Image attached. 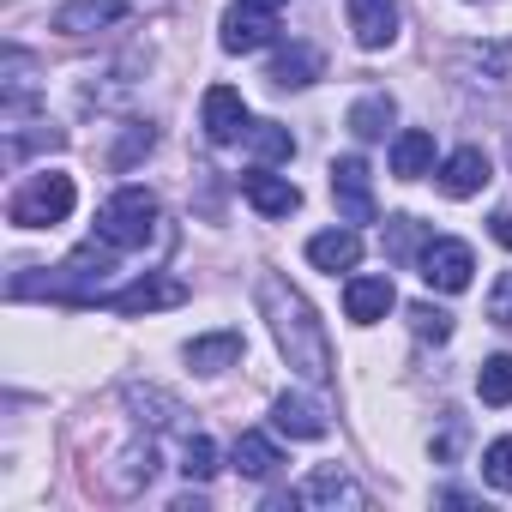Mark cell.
<instances>
[{"label":"cell","mask_w":512,"mask_h":512,"mask_svg":"<svg viewBox=\"0 0 512 512\" xmlns=\"http://www.w3.org/2000/svg\"><path fill=\"white\" fill-rule=\"evenodd\" d=\"M410 332H416L422 344H446V338H452V314L434 308V302H416V308H410Z\"/></svg>","instance_id":"28"},{"label":"cell","mask_w":512,"mask_h":512,"mask_svg":"<svg viewBox=\"0 0 512 512\" xmlns=\"http://www.w3.org/2000/svg\"><path fill=\"white\" fill-rule=\"evenodd\" d=\"M241 193H247V205L260 211V217H290V211H302V187H296L290 175H272L266 163L241 175Z\"/></svg>","instance_id":"8"},{"label":"cell","mask_w":512,"mask_h":512,"mask_svg":"<svg viewBox=\"0 0 512 512\" xmlns=\"http://www.w3.org/2000/svg\"><path fill=\"white\" fill-rule=\"evenodd\" d=\"M241 332H205V338H193L187 344V368L193 374H223V368H235L241 362Z\"/></svg>","instance_id":"19"},{"label":"cell","mask_w":512,"mask_h":512,"mask_svg":"<svg viewBox=\"0 0 512 512\" xmlns=\"http://www.w3.org/2000/svg\"><path fill=\"white\" fill-rule=\"evenodd\" d=\"M278 37V13H253V7H241V0H235V7L223 13V55H253V49H266Z\"/></svg>","instance_id":"10"},{"label":"cell","mask_w":512,"mask_h":512,"mask_svg":"<svg viewBox=\"0 0 512 512\" xmlns=\"http://www.w3.org/2000/svg\"><path fill=\"white\" fill-rule=\"evenodd\" d=\"M121 398H127V410H139V422H151V428H175V422L187 416V410H181L169 392H157V386H127Z\"/></svg>","instance_id":"23"},{"label":"cell","mask_w":512,"mask_h":512,"mask_svg":"<svg viewBox=\"0 0 512 512\" xmlns=\"http://www.w3.org/2000/svg\"><path fill=\"white\" fill-rule=\"evenodd\" d=\"M247 145H253V157H260V163H290V157H296V139H290V127H278V121H253V127H247Z\"/></svg>","instance_id":"25"},{"label":"cell","mask_w":512,"mask_h":512,"mask_svg":"<svg viewBox=\"0 0 512 512\" xmlns=\"http://www.w3.org/2000/svg\"><path fill=\"white\" fill-rule=\"evenodd\" d=\"M386 235H392V253L404 260V253L416 247V235H422V223H416V217H392V223H386Z\"/></svg>","instance_id":"32"},{"label":"cell","mask_w":512,"mask_h":512,"mask_svg":"<svg viewBox=\"0 0 512 512\" xmlns=\"http://www.w3.org/2000/svg\"><path fill=\"white\" fill-rule=\"evenodd\" d=\"M272 422H278V434H290V440H320V434H326V410L308 404V398H296V392H284V398L272 404Z\"/></svg>","instance_id":"21"},{"label":"cell","mask_w":512,"mask_h":512,"mask_svg":"<svg viewBox=\"0 0 512 512\" xmlns=\"http://www.w3.org/2000/svg\"><path fill=\"white\" fill-rule=\"evenodd\" d=\"M97 241H109L115 253H139L151 241H163V205L145 187H121L103 199L97 211Z\"/></svg>","instance_id":"3"},{"label":"cell","mask_w":512,"mask_h":512,"mask_svg":"<svg viewBox=\"0 0 512 512\" xmlns=\"http://www.w3.org/2000/svg\"><path fill=\"white\" fill-rule=\"evenodd\" d=\"M332 199H338V217L344 223H374V181H368V163L362 157H338L332 163Z\"/></svg>","instance_id":"6"},{"label":"cell","mask_w":512,"mask_h":512,"mask_svg":"<svg viewBox=\"0 0 512 512\" xmlns=\"http://www.w3.org/2000/svg\"><path fill=\"white\" fill-rule=\"evenodd\" d=\"M392 308H398V290H392L386 272H368V278H350V284H344V314H350L356 326H374V320H386Z\"/></svg>","instance_id":"14"},{"label":"cell","mask_w":512,"mask_h":512,"mask_svg":"<svg viewBox=\"0 0 512 512\" xmlns=\"http://www.w3.org/2000/svg\"><path fill=\"white\" fill-rule=\"evenodd\" d=\"M488 235H494L500 247H512V211H494V217H488Z\"/></svg>","instance_id":"33"},{"label":"cell","mask_w":512,"mask_h":512,"mask_svg":"<svg viewBox=\"0 0 512 512\" xmlns=\"http://www.w3.org/2000/svg\"><path fill=\"white\" fill-rule=\"evenodd\" d=\"M296 506H332V512H338V506H350V512H356V506H368V494H362V482H356V476H344L338 464H320V470L296 488Z\"/></svg>","instance_id":"13"},{"label":"cell","mask_w":512,"mask_h":512,"mask_svg":"<svg viewBox=\"0 0 512 512\" xmlns=\"http://www.w3.org/2000/svg\"><path fill=\"white\" fill-rule=\"evenodd\" d=\"M398 19H404V0H350V31L362 49H392Z\"/></svg>","instance_id":"9"},{"label":"cell","mask_w":512,"mask_h":512,"mask_svg":"<svg viewBox=\"0 0 512 512\" xmlns=\"http://www.w3.org/2000/svg\"><path fill=\"white\" fill-rule=\"evenodd\" d=\"M320 73H326V55H320L314 43H290V49H278V61H272L266 79H272L278 91H308Z\"/></svg>","instance_id":"17"},{"label":"cell","mask_w":512,"mask_h":512,"mask_svg":"<svg viewBox=\"0 0 512 512\" xmlns=\"http://www.w3.org/2000/svg\"><path fill=\"white\" fill-rule=\"evenodd\" d=\"M127 19V0H67L55 13V31L61 37H91V31H109Z\"/></svg>","instance_id":"15"},{"label":"cell","mask_w":512,"mask_h":512,"mask_svg":"<svg viewBox=\"0 0 512 512\" xmlns=\"http://www.w3.org/2000/svg\"><path fill=\"white\" fill-rule=\"evenodd\" d=\"M181 302H187V290H181L175 278H139V284L103 296L109 314H157V308H181Z\"/></svg>","instance_id":"12"},{"label":"cell","mask_w":512,"mask_h":512,"mask_svg":"<svg viewBox=\"0 0 512 512\" xmlns=\"http://www.w3.org/2000/svg\"><path fill=\"white\" fill-rule=\"evenodd\" d=\"M73 199H79L73 175L43 169V175H31V181L7 199V217H13L19 229H55V223H67V217H73Z\"/></svg>","instance_id":"4"},{"label":"cell","mask_w":512,"mask_h":512,"mask_svg":"<svg viewBox=\"0 0 512 512\" xmlns=\"http://www.w3.org/2000/svg\"><path fill=\"white\" fill-rule=\"evenodd\" d=\"M151 145H157V133H151V127H127V139L115 145V169H133Z\"/></svg>","instance_id":"30"},{"label":"cell","mask_w":512,"mask_h":512,"mask_svg":"<svg viewBox=\"0 0 512 512\" xmlns=\"http://www.w3.org/2000/svg\"><path fill=\"white\" fill-rule=\"evenodd\" d=\"M416 272H422L428 290L458 296V290H470V278H476V253H470L464 241H452V235H434V241H422V253H416Z\"/></svg>","instance_id":"5"},{"label":"cell","mask_w":512,"mask_h":512,"mask_svg":"<svg viewBox=\"0 0 512 512\" xmlns=\"http://www.w3.org/2000/svg\"><path fill=\"white\" fill-rule=\"evenodd\" d=\"M235 470L247 476V482H272L278 476V464H284V452H278V440L272 434H260V428H247V434H235Z\"/></svg>","instance_id":"18"},{"label":"cell","mask_w":512,"mask_h":512,"mask_svg":"<svg viewBox=\"0 0 512 512\" xmlns=\"http://www.w3.org/2000/svg\"><path fill=\"white\" fill-rule=\"evenodd\" d=\"M458 67L482 73L488 85H506V79H512V43H476V49L458 55Z\"/></svg>","instance_id":"24"},{"label":"cell","mask_w":512,"mask_h":512,"mask_svg":"<svg viewBox=\"0 0 512 512\" xmlns=\"http://www.w3.org/2000/svg\"><path fill=\"white\" fill-rule=\"evenodd\" d=\"M308 266L314 272H356L362 266V235L356 229H320L308 241Z\"/></svg>","instance_id":"16"},{"label":"cell","mask_w":512,"mask_h":512,"mask_svg":"<svg viewBox=\"0 0 512 512\" xmlns=\"http://www.w3.org/2000/svg\"><path fill=\"white\" fill-rule=\"evenodd\" d=\"M428 169H434V133L404 127V133L392 139V175H398V181H422Z\"/></svg>","instance_id":"20"},{"label":"cell","mask_w":512,"mask_h":512,"mask_svg":"<svg viewBox=\"0 0 512 512\" xmlns=\"http://www.w3.org/2000/svg\"><path fill=\"white\" fill-rule=\"evenodd\" d=\"M199 121H205V139H211V145H235V139H247V127H253L241 91H229V85H211V91H205Z\"/></svg>","instance_id":"7"},{"label":"cell","mask_w":512,"mask_h":512,"mask_svg":"<svg viewBox=\"0 0 512 512\" xmlns=\"http://www.w3.org/2000/svg\"><path fill=\"white\" fill-rule=\"evenodd\" d=\"M115 272V247L109 241H85L67 266H55L49 278H13V296H55V302H103Z\"/></svg>","instance_id":"2"},{"label":"cell","mask_w":512,"mask_h":512,"mask_svg":"<svg viewBox=\"0 0 512 512\" xmlns=\"http://www.w3.org/2000/svg\"><path fill=\"white\" fill-rule=\"evenodd\" d=\"M482 482L500 488V494H512V434H500V440L482 452Z\"/></svg>","instance_id":"29"},{"label":"cell","mask_w":512,"mask_h":512,"mask_svg":"<svg viewBox=\"0 0 512 512\" xmlns=\"http://www.w3.org/2000/svg\"><path fill=\"white\" fill-rule=\"evenodd\" d=\"M181 476H187V482H211V476H217V446H211L205 434H187V440H181Z\"/></svg>","instance_id":"27"},{"label":"cell","mask_w":512,"mask_h":512,"mask_svg":"<svg viewBox=\"0 0 512 512\" xmlns=\"http://www.w3.org/2000/svg\"><path fill=\"white\" fill-rule=\"evenodd\" d=\"M434 181H440V193H446V199H476V193L494 181V169H488V151H482V145H464V151H452V157L440 163V175H434Z\"/></svg>","instance_id":"11"},{"label":"cell","mask_w":512,"mask_h":512,"mask_svg":"<svg viewBox=\"0 0 512 512\" xmlns=\"http://www.w3.org/2000/svg\"><path fill=\"white\" fill-rule=\"evenodd\" d=\"M392 121H398V103H392L386 91H368V97L350 103V133H356V139H386Z\"/></svg>","instance_id":"22"},{"label":"cell","mask_w":512,"mask_h":512,"mask_svg":"<svg viewBox=\"0 0 512 512\" xmlns=\"http://www.w3.org/2000/svg\"><path fill=\"white\" fill-rule=\"evenodd\" d=\"M260 308H266V320H272V338H278L284 362H290L308 386H326V380H332V344H326V326H320L314 302H308L296 284H284L278 272H266V278H260Z\"/></svg>","instance_id":"1"},{"label":"cell","mask_w":512,"mask_h":512,"mask_svg":"<svg viewBox=\"0 0 512 512\" xmlns=\"http://www.w3.org/2000/svg\"><path fill=\"white\" fill-rule=\"evenodd\" d=\"M241 7H253V13H278L284 0H241Z\"/></svg>","instance_id":"34"},{"label":"cell","mask_w":512,"mask_h":512,"mask_svg":"<svg viewBox=\"0 0 512 512\" xmlns=\"http://www.w3.org/2000/svg\"><path fill=\"white\" fill-rule=\"evenodd\" d=\"M488 320H494L500 332H512V272L494 278V290H488Z\"/></svg>","instance_id":"31"},{"label":"cell","mask_w":512,"mask_h":512,"mask_svg":"<svg viewBox=\"0 0 512 512\" xmlns=\"http://www.w3.org/2000/svg\"><path fill=\"white\" fill-rule=\"evenodd\" d=\"M476 398L482 404H512V356H488L482 368H476Z\"/></svg>","instance_id":"26"}]
</instances>
